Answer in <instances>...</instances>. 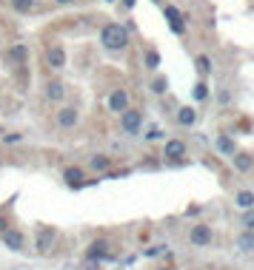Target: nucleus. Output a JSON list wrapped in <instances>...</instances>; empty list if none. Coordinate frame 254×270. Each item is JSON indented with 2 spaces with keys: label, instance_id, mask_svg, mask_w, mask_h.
<instances>
[{
  "label": "nucleus",
  "instance_id": "nucleus-1",
  "mask_svg": "<svg viewBox=\"0 0 254 270\" xmlns=\"http://www.w3.org/2000/svg\"><path fill=\"white\" fill-rule=\"evenodd\" d=\"M100 43H103L109 51H117V48H123V45L128 43V32L120 23H109V26H103V32H100Z\"/></svg>",
  "mask_w": 254,
  "mask_h": 270
},
{
  "label": "nucleus",
  "instance_id": "nucleus-2",
  "mask_svg": "<svg viewBox=\"0 0 254 270\" xmlns=\"http://www.w3.org/2000/svg\"><path fill=\"white\" fill-rule=\"evenodd\" d=\"M140 125H143V114L140 111H131V108L120 111V128H123L126 134H137Z\"/></svg>",
  "mask_w": 254,
  "mask_h": 270
},
{
  "label": "nucleus",
  "instance_id": "nucleus-3",
  "mask_svg": "<svg viewBox=\"0 0 254 270\" xmlns=\"http://www.w3.org/2000/svg\"><path fill=\"white\" fill-rule=\"evenodd\" d=\"M189 242H191L194 248H206V245H211V227L208 225H194L191 227V233H189Z\"/></svg>",
  "mask_w": 254,
  "mask_h": 270
},
{
  "label": "nucleus",
  "instance_id": "nucleus-4",
  "mask_svg": "<svg viewBox=\"0 0 254 270\" xmlns=\"http://www.w3.org/2000/svg\"><path fill=\"white\" fill-rule=\"evenodd\" d=\"M0 236H3V245H6L9 250H23V248H26V236L20 233V230H14V227L3 230Z\"/></svg>",
  "mask_w": 254,
  "mask_h": 270
},
{
  "label": "nucleus",
  "instance_id": "nucleus-5",
  "mask_svg": "<svg viewBox=\"0 0 254 270\" xmlns=\"http://www.w3.org/2000/svg\"><path fill=\"white\" fill-rule=\"evenodd\" d=\"M166 20H169V26H172L174 34H183L186 32L183 14H180V9H177V6H166Z\"/></svg>",
  "mask_w": 254,
  "mask_h": 270
},
{
  "label": "nucleus",
  "instance_id": "nucleus-6",
  "mask_svg": "<svg viewBox=\"0 0 254 270\" xmlns=\"http://www.w3.org/2000/svg\"><path fill=\"white\" fill-rule=\"evenodd\" d=\"M163 157H166V159H174V162H177V159L186 157V145L180 142V139H169V142H166V148H163Z\"/></svg>",
  "mask_w": 254,
  "mask_h": 270
},
{
  "label": "nucleus",
  "instance_id": "nucleus-7",
  "mask_svg": "<svg viewBox=\"0 0 254 270\" xmlns=\"http://www.w3.org/2000/svg\"><path fill=\"white\" fill-rule=\"evenodd\" d=\"M109 108H112V111H126L128 108V94L123 89H117V91H112V97H109Z\"/></svg>",
  "mask_w": 254,
  "mask_h": 270
},
{
  "label": "nucleus",
  "instance_id": "nucleus-8",
  "mask_svg": "<svg viewBox=\"0 0 254 270\" xmlns=\"http://www.w3.org/2000/svg\"><path fill=\"white\" fill-rule=\"evenodd\" d=\"M58 125H60V128H74V125H77V111H74L71 105L60 108V111H58Z\"/></svg>",
  "mask_w": 254,
  "mask_h": 270
},
{
  "label": "nucleus",
  "instance_id": "nucleus-9",
  "mask_svg": "<svg viewBox=\"0 0 254 270\" xmlns=\"http://www.w3.org/2000/svg\"><path fill=\"white\" fill-rule=\"evenodd\" d=\"M89 259L92 262H100V259H112V250H109V242H94L92 248H89Z\"/></svg>",
  "mask_w": 254,
  "mask_h": 270
},
{
  "label": "nucleus",
  "instance_id": "nucleus-10",
  "mask_svg": "<svg viewBox=\"0 0 254 270\" xmlns=\"http://www.w3.org/2000/svg\"><path fill=\"white\" fill-rule=\"evenodd\" d=\"M49 66L52 68H63L66 66V51H63L60 45H52V48H49Z\"/></svg>",
  "mask_w": 254,
  "mask_h": 270
},
{
  "label": "nucleus",
  "instance_id": "nucleus-11",
  "mask_svg": "<svg viewBox=\"0 0 254 270\" xmlns=\"http://www.w3.org/2000/svg\"><path fill=\"white\" fill-rule=\"evenodd\" d=\"M231 162H234V168L240 171V174H246V171L254 168V159L249 157V154H234V157H231Z\"/></svg>",
  "mask_w": 254,
  "mask_h": 270
},
{
  "label": "nucleus",
  "instance_id": "nucleus-12",
  "mask_svg": "<svg viewBox=\"0 0 254 270\" xmlns=\"http://www.w3.org/2000/svg\"><path fill=\"white\" fill-rule=\"evenodd\" d=\"M234 205H237V208H243V211L254 208V193L252 191H237V193H234Z\"/></svg>",
  "mask_w": 254,
  "mask_h": 270
},
{
  "label": "nucleus",
  "instance_id": "nucleus-13",
  "mask_svg": "<svg viewBox=\"0 0 254 270\" xmlns=\"http://www.w3.org/2000/svg\"><path fill=\"white\" fill-rule=\"evenodd\" d=\"M217 151H220V154H226V157H234V154H237V151H234V142H231L226 134L217 136Z\"/></svg>",
  "mask_w": 254,
  "mask_h": 270
},
{
  "label": "nucleus",
  "instance_id": "nucleus-14",
  "mask_svg": "<svg viewBox=\"0 0 254 270\" xmlns=\"http://www.w3.org/2000/svg\"><path fill=\"white\" fill-rule=\"evenodd\" d=\"M177 123L180 125H194L197 123V111L194 108H180V111H177Z\"/></svg>",
  "mask_w": 254,
  "mask_h": 270
},
{
  "label": "nucleus",
  "instance_id": "nucleus-15",
  "mask_svg": "<svg viewBox=\"0 0 254 270\" xmlns=\"http://www.w3.org/2000/svg\"><path fill=\"white\" fill-rule=\"evenodd\" d=\"M92 171H109V165H112V159L109 157H103V154H97V157H92Z\"/></svg>",
  "mask_w": 254,
  "mask_h": 270
},
{
  "label": "nucleus",
  "instance_id": "nucleus-16",
  "mask_svg": "<svg viewBox=\"0 0 254 270\" xmlns=\"http://www.w3.org/2000/svg\"><path fill=\"white\" fill-rule=\"evenodd\" d=\"M46 97H49V100H60V97H63V83H58V80H55V83H49V86H46Z\"/></svg>",
  "mask_w": 254,
  "mask_h": 270
},
{
  "label": "nucleus",
  "instance_id": "nucleus-17",
  "mask_svg": "<svg viewBox=\"0 0 254 270\" xmlns=\"http://www.w3.org/2000/svg\"><path fill=\"white\" fill-rule=\"evenodd\" d=\"M63 177H66V182H69V185H80V182H83V168H66V174H63Z\"/></svg>",
  "mask_w": 254,
  "mask_h": 270
},
{
  "label": "nucleus",
  "instance_id": "nucleus-18",
  "mask_svg": "<svg viewBox=\"0 0 254 270\" xmlns=\"http://www.w3.org/2000/svg\"><path fill=\"white\" fill-rule=\"evenodd\" d=\"M237 245H240V250H254V233H243Z\"/></svg>",
  "mask_w": 254,
  "mask_h": 270
},
{
  "label": "nucleus",
  "instance_id": "nucleus-19",
  "mask_svg": "<svg viewBox=\"0 0 254 270\" xmlns=\"http://www.w3.org/2000/svg\"><path fill=\"white\" fill-rule=\"evenodd\" d=\"M49 242H52V230H40V236H37V248L46 250V248H49Z\"/></svg>",
  "mask_w": 254,
  "mask_h": 270
},
{
  "label": "nucleus",
  "instance_id": "nucleus-20",
  "mask_svg": "<svg viewBox=\"0 0 254 270\" xmlns=\"http://www.w3.org/2000/svg\"><path fill=\"white\" fill-rule=\"evenodd\" d=\"M197 68H200L203 74H208V71H211V60H208L206 54H200V57H197Z\"/></svg>",
  "mask_w": 254,
  "mask_h": 270
},
{
  "label": "nucleus",
  "instance_id": "nucleus-21",
  "mask_svg": "<svg viewBox=\"0 0 254 270\" xmlns=\"http://www.w3.org/2000/svg\"><path fill=\"white\" fill-rule=\"evenodd\" d=\"M208 97V86L206 83H197L194 86V100H206Z\"/></svg>",
  "mask_w": 254,
  "mask_h": 270
},
{
  "label": "nucleus",
  "instance_id": "nucleus-22",
  "mask_svg": "<svg viewBox=\"0 0 254 270\" xmlns=\"http://www.w3.org/2000/svg\"><path fill=\"white\" fill-rule=\"evenodd\" d=\"M14 3V9L17 11H29V9H35V0H12Z\"/></svg>",
  "mask_w": 254,
  "mask_h": 270
},
{
  "label": "nucleus",
  "instance_id": "nucleus-23",
  "mask_svg": "<svg viewBox=\"0 0 254 270\" xmlns=\"http://www.w3.org/2000/svg\"><path fill=\"white\" fill-rule=\"evenodd\" d=\"M146 63H149V68H157L160 66V54H157V51H149V54H146Z\"/></svg>",
  "mask_w": 254,
  "mask_h": 270
},
{
  "label": "nucleus",
  "instance_id": "nucleus-24",
  "mask_svg": "<svg viewBox=\"0 0 254 270\" xmlns=\"http://www.w3.org/2000/svg\"><path fill=\"white\" fill-rule=\"evenodd\" d=\"M243 225L249 227V230H252V227H254V208H249V211L243 214Z\"/></svg>",
  "mask_w": 254,
  "mask_h": 270
},
{
  "label": "nucleus",
  "instance_id": "nucleus-25",
  "mask_svg": "<svg viewBox=\"0 0 254 270\" xmlns=\"http://www.w3.org/2000/svg\"><path fill=\"white\" fill-rule=\"evenodd\" d=\"M12 57H14V60H26V45H14Z\"/></svg>",
  "mask_w": 254,
  "mask_h": 270
},
{
  "label": "nucleus",
  "instance_id": "nucleus-26",
  "mask_svg": "<svg viewBox=\"0 0 254 270\" xmlns=\"http://www.w3.org/2000/svg\"><path fill=\"white\" fill-rule=\"evenodd\" d=\"M166 89H169V83H166V80H154V91H157V94H163V91H166Z\"/></svg>",
  "mask_w": 254,
  "mask_h": 270
},
{
  "label": "nucleus",
  "instance_id": "nucleus-27",
  "mask_svg": "<svg viewBox=\"0 0 254 270\" xmlns=\"http://www.w3.org/2000/svg\"><path fill=\"white\" fill-rule=\"evenodd\" d=\"M3 139H6V142H20L23 134H17V131H14V134H3Z\"/></svg>",
  "mask_w": 254,
  "mask_h": 270
},
{
  "label": "nucleus",
  "instance_id": "nucleus-28",
  "mask_svg": "<svg viewBox=\"0 0 254 270\" xmlns=\"http://www.w3.org/2000/svg\"><path fill=\"white\" fill-rule=\"evenodd\" d=\"M160 134H163V131H157V128H151L149 134H146V139H160Z\"/></svg>",
  "mask_w": 254,
  "mask_h": 270
},
{
  "label": "nucleus",
  "instance_id": "nucleus-29",
  "mask_svg": "<svg viewBox=\"0 0 254 270\" xmlns=\"http://www.w3.org/2000/svg\"><path fill=\"white\" fill-rule=\"evenodd\" d=\"M3 230H9V222H6V219L0 216V233H3Z\"/></svg>",
  "mask_w": 254,
  "mask_h": 270
},
{
  "label": "nucleus",
  "instance_id": "nucleus-30",
  "mask_svg": "<svg viewBox=\"0 0 254 270\" xmlns=\"http://www.w3.org/2000/svg\"><path fill=\"white\" fill-rule=\"evenodd\" d=\"M134 3H137V0H123V6H126V9H134Z\"/></svg>",
  "mask_w": 254,
  "mask_h": 270
},
{
  "label": "nucleus",
  "instance_id": "nucleus-31",
  "mask_svg": "<svg viewBox=\"0 0 254 270\" xmlns=\"http://www.w3.org/2000/svg\"><path fill=\"white\" fill-rule=\"evenodd\" d=\"M83 270H100V265H86Z\"/></svg>",
  "mask_w": 254,
  "mask_h": 270
},
{
  "label": "nucleus",
  "instance_id": "nucleus-32",
  "mask_svg": "<svg viewBox=\"0 0 254 270\" xmlns=\"http://www.w3.org/2000/svg\"><path fill=\"white\" fill-rule=\"evenodd\" d=\"M55 3H71V0H55Z\"/></svg>",
  "mask_w": 254,
  "mask_h": 270
},
{
  "label": "nucleus",
  "instance_id": "nucleus-33",
  "mask_svg": "<svg viewBox=\"0 0 254 270\" xmlns=\"http://www.w3.org/2000/svg\"><path fill=\"white\" fill-rule=\"evenodd\" d=\"M160 270H169V268H160Z\"/></svg>",
  "mask_w": 254,
  "mask_h": 270
},
{
  "label": "nucleus",
  "instance_id": "nucleus-34",
  "mask_svg": "<svg viewBox=\"0 0 254 270\" xmlns=\"http://www.w3.org/2000/svg\"><path fill=\"white\" fill-rule=\"evenodd\" d=\"M154 3H160V0H154Z\"/></svg>",
  "mask_w": 254,
  "mask_h": 270
},
{
  "label": "nucleus",
  "instance_id": "nucleus-35",
  "mask_svg": "<svg viewBox=\"0 0 254 270\" xmlns=\"http://www.w3.org/2000/svg\"><path fill=\"white\" fill-rule=\"evenodd\" d=\"M109 3H115V0H109Z\"/></svg>",
  "mask_w": 254,
  "mask_h": 270
}]
</instances>
